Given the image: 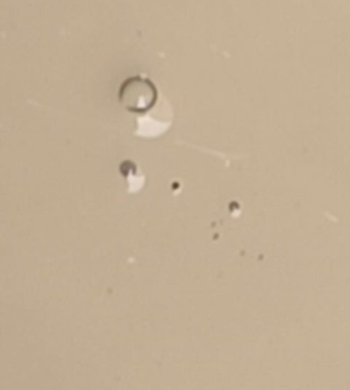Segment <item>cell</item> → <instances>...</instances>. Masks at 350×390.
<instances>
[{
  "mask_svg": "<svg viewBox=\"0 0 350 390\" xmlns=\"http://www.w3.org/2000/svg\"><path fill=\"white\" fill-rule=\"evenodd\" d=\"M163 96L159 95L157 87L146 76L137 75L128 78L119 90V101L127 111L137 116L148 113L156 107Z\"/></svg>",
  "mask_w": 350,
  "mask_h": 390,
  "instance_id": "6da1fadb",
  "label": "cell"
},
{
  "mask_svg": "<svg viewBox=\"0 0 350 390\" xmlns=\"http://www.w3.org/2000/svg\"><path fill=\"white\" fill-rule=\"evenodd\" d=\"M172 107L169 101L162 98L160 102L149 110L148 113L136 118V136L140 137H157L171 127L172 122Z\"/></svg>",
  "mask_w": 350,
  "mask_h": 390,
  "instance_id": "7a4b0ae2",
  "label": "cell"
}]
</instances>
